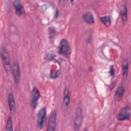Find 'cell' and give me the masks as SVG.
<instances>
[{
    "label": "cell",
    "instance_id": "6da1fadb",
    "mask_svg": "<svg viewBox=\"0 0 131 131\" xmlns=\"http://www.w3.org/2000/svg\"><path fill=\"white\" fill-rule=\"evenodd\" d=\"M59 53L68 57L70 54V47L68 41L66 39H63L61 40L59 46Z\"/></svg>",
    "mask_w": 131,
    "mask_h": 131
},
{
    "label": "cell",
    "instance_id": "7a4b0ae2",
    "mask_svg": "<svg viewBox=\"0 0 131 131\" xmlns=\"http://www.w3.org/2000/svg\"><path fill=\"white\" fill-rule=\"evenodd\" d=\"M1 57L5 70L8 72L11 69V65L9 54L5 47H3L1 51Z\"/></svg>",
    "mask_w": 131,
    "mask_h": 131
},
{
    "label": "cell",
    "instance_id": "3957f363",
    "mask_svg": "<svg viewBox=\"0 0 131 131\" xmlns=\"http://www.w3.org/2000/svg\"><path fill=\"white\" fill-rule=\"evenodd\" d=\"M130 117V109L128 106L123 107L117 116V119L119 121L129 120Z\"/></svg>",
    "mask_w": 131,
    "mask_h": 131
},
{
    "label": "cell",
    "instance_id": "277c9868",
    "mask_svg": "<svg viewBox=\"0 0 131 131\" xmlns=\"http://www.w3.org/2000/svg\"><path fill=\"white\" fill-rule=\"evenodd\" d=\"M82 120V110L80 106H78L75 114L74 122V128L75 130H78L81 126Z\"/></svg>",
    "mask_w": 131,
    "mask_h": 131
},
{
    "label": "cell",
    "instance_id": "5b68a950",
    "mask_svg": "<svg viewBox=\"0 0 131 131\" xmlns=\"http://www.w3.org/2000/svg\"><path fill=\"white\" fill-rule=\"evenodd\" d=\"M46 110L45 107H43L39 110L37 115V126L39 129H42L46 119Z\"/></svg>",
    "mask_w": 131,
    "mask_h": 131
},
{
    "label": "cell",
    "instance_id": "8992f818",
    "mask_svg": "<svg viewBox=\"0 0 131 131\" xmlns=\"http://www.w3.org/2000/svg\"><path fill=\"white\" fill-rule=\"evenodd\" d=\"M40 96V95L38 90L35 87L33 88L31 92V104L32 107L34 108H35L37 105Z\"/></svg>",
    "mask_w": 131,
    "mask_h": 131
},
{
    "label": "cell",
    "instance_id": "52a82bcc",
    "mask_svg": "<svg viewBox=\"0 0 131 131\" xmlns=\"http://www.w3.org/2000/svg\"><path fill=\"white\" fill-rule=\"evenodd\" d=\"M56 113L55 111L53 112L49 118L47 130H55L56 125Z\"/></svg>",
    "mask_w": 131,
    "mask_h": 131
},
{
    "label": "cell",
    "instance_id": "ba28073f",
    "mask_svg": "<svg viewBox=\"0 0 131 131\" xmlns=\"http://www.w3.org/2000/svg\"><path fill=\"white\" fill-rule=\"evenodd\" d=\"M12 73L13 75L15 82L17 83L20 80V69L19 66L17 61L13 63L12 66Z\"/></svg>",
    "mask_w": 131,
    "mask_h": 131
},
{
    "label": "cell",
    "instance_id": "9c48e42d",
    "mask_svg": "<svg viewBox=\"0 0 131 131\" xmlns=\"http://www.w3.org/2000/svg\"><path fill=\"white\" fill-rule=\"evenodd\" d=\"M13 5L15 8V13L18 16H22L25 14V10L21 2L19 1H13Z\"/></svg>",
    "mask_w": 131,
    "mask_h": 131
},
{
    "label": "cell",
    "instance_id": "30bf717a",
    "mask_svg": "<svg viewBox=\"0 0 131 131\" xmlns=\"http://www.w3.org/2000/svg\"><path fill=\"white\" fill-rule=\"evenodd\" d=\"M8 102L9 104V107L10 109V111L11 114H14L16 107H15V100L14 97L12 93H9L8 97Z\"/></svg>",
    "mask_w": 131,
    "mask_h": 131
},
{
    "label": "cell",
    "instance_id": "8fae6325",
    "mask_svg": "<svg viewBox=\"0 0 131 131\" xmlns=\"http://www.w3.org/2000/svg\"><path fill=\"white\" fill-rule=\"evenodd\" d=\"M124 91H125V89L123 86H121L118 87L115 93V95L114 97V100L117 101L120 100L123 96Z\"/></svg>",
    "mask_w": 131,
    "mask_h": 131
},
{
    "label": "cell",
    "instance_id": "7c38bea8",
    "mask_svg": "<svg viewBox=\"0 0 131 131\" xmlns=\"http://www.w3.org/2000/svg\"><path fill=\"white\" fill-rule=\"evenodd\" d=\"M120 15L122 22H126L127 19V8L125 5H122L121 7Z\"/></svg>",
    "mask_w": 131,
    "mask_h": 131
},
{
    "label": "cell",
    "instance_id": "4fadbf2b",
    "mask_svg": "<svg viewBox=\"0 0 131 131\" xmlns=\"http://www.w3.org/2000/svg\"><path fill=\"white\" fill-rule=\"evenodd\" d=\"M63 103L66 106H68L70 102V95L69 90L67 88L65 89L63 92Z\"/></svg>",
    "mask_w": 131,
    "mask_h": 131
},
{
    "label": "cell",
    "instance_id": "5bb4252c",
    "mask_svg": "<svg viewBox=\"0 0 131 131\" xmlns=\"http://www.w3.org/2000/svg\"><path fill=\"white\" fill-rule=\"evenodd\" d=\"M83 18L84 20L88 24H93L94 23V19L93 14L90 12H88L85 13L83 15Z\"/></svg>",
    "mask_w": 131,
    "mask_h": 131
},
{
    "label": "cell",
    "instance_id": "9a60e30c",
    "mask_svg": "<svg viewBox=\"0 0 131 131\" xmlns=\"http://www.w3.org/2000/svg\"><path fill=\"white\" fill-rule=\"evenodd\" d=\"M122 69H123V78L125 79L127 77L128 70V62L127 60H126L123 63Z\"/></svg>",
    "mask_w": 131,
    "mask_h": 131
},
{
    "label": "cell",
    "instance_id": "2e32d148",
    "mask_svg": "<svg viewBox=\"0 0 131 131\" xmlns=\"http://www.w3.org/2000/svg\"><path fill=\"white\" fill-rule=\"evenodd\" d=\"M101 21L106 27L111 24V18L109 16H103L100 17Z\"/></svg>",
    "mask_w": 131,
    "mask_h": 131
},
{
    "label": "cell",
    "instance_id": "e0dca14e",
    "mask_svg": "<svg viewBox=\"0 0 131 131\" xmlns=\"http://www.w3.org/2000/svg\"><path fill=\"white\" fill-rule=\"evenodd\" d=\"M6 130H12V121L11 117L8 118L7 123L6 125Z\"/></svg>",
    "mask_w": 131,
    "mask_h": 131
},
{
    "label": "cell",
    "instance_id": "ac0fdd59",
    "mask_svg": "<svg viewBox=\"0 0 131 131\" xmlns=\"http://www.w3.org/2000/svg\"><path fill=\"white\" fill-rule=\"evenodd\" d=\"M59 74L60 73L59 72V71H55L51 74V77L52 78H55L57 77L59 75Z\"/></svg>",
    "mask_w": 131,
    "mask_h": 131
},
{
    "label": "cell",
    "instance_id": "d6986e66",
    "mask_svg": "<svg viewBox=\"0 0 131 131\" xmlns=\"http://www.w3.org/2000/svg\"><path fill=\"white\" fill-rule=\"evenodd\" d=\"M110 74L112 76H113L114 74V68H113V66L111 68V69H110Z\"/></svg>",
    "mask_w": 131,
    "mask_h": 131
}]
</instances>
